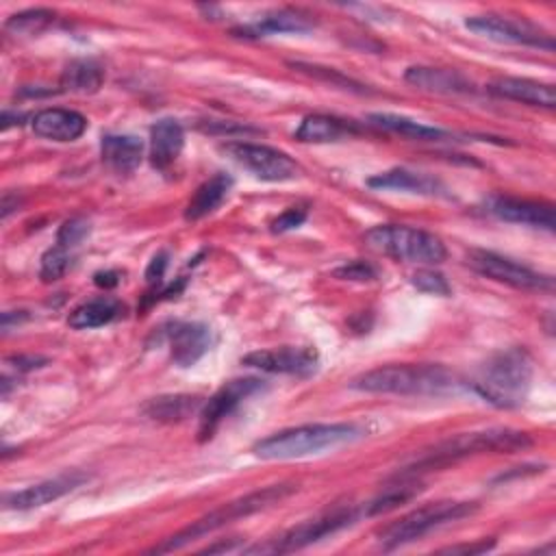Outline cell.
<instances>
[{
    "label": "cell",
    "mask_w": 556,
    "mask_h": 556,
    "mask_svg": "<svg viewBox=\"0 0 556 556\" xmlns=\"http://www.w3.org/2000/svg\"><path fill=\"white\" fill-rule=\"evenodd\" d=\"M367 437V428L354 421L341 424H304L278 430L254 443V456L263 460H291L352 445Z\"/></svg>",
    "instance_id": "obj_1"
},
{
    "label": "cell",
    "mask_w": 556,
    "mask_h": 556,
    "mask_svg": "<svg viewBox=\"0 0 556 556\" xmlns=\"http://www.w3.org/2000/svg\"><path fill=\"white\" fill-rule=\"evenodd\" d=\"M350 389L391 395H447L460 389L458 378L443 365H382L352 378Z\"/></svg>",
    "instance_id": "obj_2"
},
{
    "label": "cell",
    "mask_w": 556,
    "mask_h": 556,
    "mask_svg": "<svg viewBox=\"0 0 556 556\" xmlns=\"http://www.w3.org/2000/svg\"><path fill=\"white\" fill-rule=\"evenodd\" d=\"M469 384L491 406L517 408L530 393L532 358L521 348L497 352L480 365Z\"/></svg>",
    "instance_id": "obj_3"
},
{
    "label": "cell",
    "mask_w": 556,
    "mask_h": 556,
    "mask_svg": "<svg viewBox=\"0 0 556 556\" xmlns=\"http://www.w3.org/2000/svg\"><path fill=\"white\" fill-rule=\"evenodd\" d=\"M532 445V439L513 428H489V430H473L463 432L452 439L441 441L430 452H426L419 460H415L410 467H406L402 473L395 476H415L417 471L445 467L450 463H456L460 458L473 456V454H486V452H519Z\"/></svg>",
    "instance_id": "obj_4"
},
{
    "label": "cell",
    "mask_w": 556,
    "mask_h": 556,
    "mask_svg": "<svg viewBox=\"0 0 556 556\" xmlns=\"http://www.w3.org/2000/svg\"><path fill=\"white\" fill-rule=\"evenodd\" d=\"M298 486L293 482H280V484H269L261 491H252L243 497H237L232 502H226L222 506H217L215 510H211L208 515L195 519L191 526L182 528L180 532L172 534L169 539H165L163 543L154 545L150 552L154 554H165V552H174V549H182L185 545H189L191 541H198L200 536H206L241 517H250L258 510H265L278 502H282L285 497H289Z\"/></svg>",
    "instance_id": "obj_5"
},
{
    "label": "cell",
    "mask_w": 556,
    "mask_h": 556,
    "mask_svg": "<svg viewBox=\"0 0 556 556\" xmlns=\"http://www.w3.org/2000/svg\"><path fill=\"white\" fill-rule=\"evenodd\" d=\"M363 241L369 250L406 263L439 265L447 256L445 243L437 235L402 224L374 226L363 235Z\"/></svg>",
    "instance_id": "obj_6"
},
{
    "label": "cell",
    "mask_w": 556,
    "mask_h": 556,
    "mask_svg": "<svg viewBox=\"0 0 556 556\" xmlns=\"http://www.w3.org/2000/svg\"><path fill=\"white\" fill-rule=\"evenodd\" d=\"M476 510H478L476 502H452V500L419 506V508L410 510L408 515L400 517L397 521L389 523L380 532V543L387 549H395L400 545H406V543H413V541L426 536L428 532H432L445 523L469 517Z\"/></svg>",
    "instance_id": "obj_7"
},
{
    "label": "cell",
    "mask_w": 556,
    "mask_h": 556,
    "mask_svg": "<svg viewBox=\"0 0 556 556\" xmlns=\"http://www.w3.org/2000/svg\"><path fill=\"white\" fill-rule=\"evenodd\" d=\"M361 515H365L363 510L356 508H337L332 513H324L315 519L302 521L298 526H293L291 530L282 532L278 539H269L267 543H258L245 552L250 554H287V552H295L302 549L306 545H313L317 541H321L324 536H330L348 526H352Z\"/></svg>",
    "instance_id": "obj_8"
},
{
    "label": "cell",
    "mask_w": 556,
    "mask_h": 556,
    "mask_svg": "<svg viewBox=\"0 0 556 556\" xmlns=\"http://www.w3.org/2000/svg\"><path fill=\"white\" fill-rule=\"evenodd\" d=\"M467 265L502 285L523 291H554V278L491 250H469Z\"/></svg>",
    "instance_id": "obj_9"
},
{
    "label": "cell",
    "mask_w": 556,
    "mask_h": 556,
    "mask_svg": "<svg viewBox=\"0 0 556 556\" xmlns=\"http://www.w3.org/2000/svg\"><path fill=\"white\" fill-rule=\"evenodd\" d=\"M222 152L228 154L237 165L252 172L261 180L285 182L300 176V165L282 150L263 143L250 141H228L222 146Z\"/></svg>",
    "instance_id": "obj_10"
},
{
    "label": "cell",
    "mask_w": 556,
    "mask_h": 556,
    "mask_svg": "<svg viewBox=\"0 0 556 556\" xmlns=\"http://www.w3.org/2000/svg\"><path fill=\"white\" fill-rule=\"evenodd\" d=\"M465 26L491 41L497 43H513V46H530V48H541L552 52L554 50V39L549 33L543 28L526 22V20H513L495 13H484V15H471L465 20Z\"/></svg>",
    "instance_id": "obj_11"
},
{
    "label": "cell",
    "mask_w": 556,
    "mask_h": 556,
    "mask_svg": "<svg viewBox=\"0 0 556 556\" xmlns=\"http://www.w3.org/2000/svg\"><path fill=\"white\" fill-rule=\"evenodd\" d=\"M263 380L258 378H232L224 382L200 408V424H198V441L204 443L213 439L219 424L237 410L239 404H243L248 397L258 393L263 389Z\"/></svg>",
    "instance_id": "obj_12"
},
{
    "label": "cell",
    "mask_w": 556,
    "mask_h": 556,
    "mask_svg": "<svg viewBox=\"0 0 556 556\" xmlns=\"http://www.w3.org/2000/svg\"><path fill=\"white\" fill-rule=\"evenodd\" d=\"M319 356L315 348H276V350H256L241 358V365L254 367L267 374H291V376H311L317 369Z\"/></svg>",
    "instance_id": "obj_13"
},
{
    "label": "cell",
    "mask_w": 556,
    "mask_h": 556,
    "mask_svg": "<svg viewBox=\"0 0 556 556\" xmlns=\"http://www.w3.org/2000/svg\"><path fill=\"white\" fill-rule=\"evenodd\" d=\"M486 211L510 224H523L532 228L554 230V206L549 202L541 200H526V198H513V195H493L486 200Z\"/></svg>",
    "instance_id": "obj_14"
},
{
    "label": "cell",
    "mask_w": 556,
    "mask_h": 556,
    "mask_svg": "<svg viewBox=\"0 0 556 556\" xmlns=\"http://www.w3.org/2000/svg\"><path fill=\"white\" fill-rule=\"evenodd\" d=\"M87 480L85 473L72 471V473H61L56 478L37 482L33 486H26L22 491H13V493H4L2 495V506L9 510H30V508H39L46 506L63 495H67L70 491H74L76 486H80Z\"/></svg>",
    "instance_id": "obj_15"
},
{
    "label": "cell",
    "mask_w": 556,
    "mask_h": 556,
    "mask_svg": "<svg viewBox=\"0 0 556 556\" xmlns=\"http://www.w3.org/2000/svg\"><path fill=\"white\" fill-rule=\"evenodd\" d=\"M211 348V328L200 321L174 324L169 330V354L178 367L195 365Z\"/></svg>",
    "instance_id": "obj_16"
},
{
    "label": "cell",
    "mask_w": 556,
    "mask_h": 556,
    "mask_svg": "<svg viewBox=\"0 0 556 556\" xmlns=\"http://www.w3.org/2000/svg\"><path fill=\"white\" fill-rule=\"evenodd\" d=\"M493 96L515 100L521 104L530 106H541V109H554L556 106V91L554 85L532 80V78H517V76H502L489 83L486 87Z\"/></svg>",
    "instance_id": "obj_17"
},
{
    "label": "cell",
    "mask_w": 556,
    "mask_h": 556,
    "mask_svg": "<svg viewBox=\"0 0 556 556\" xmlns=\"http://www.w3.org/2000/svg\"><path fill=\"white\" fill-rule=\"evenodd\" d=\"M33 132L50 141H74L87 130V117L72 109H43L30 119Z\"/></svg>",
    "instance_id": "obj_18"
},
{
    "label": "cell",
    "mask_w": 556,
    "mask_h": 556,
    "mask_svg": "<svg viewBox=\"0 0 556 556\" xmlns=\"http://www.w3.org/2000/svg\"><path fill=\"white\" fill-rule=\"evenodd\" d=\"M367 187L371 189H391V191H406L417 195H441L447 198V187L437 180L434 176H428L424 172H413L406 167L387 169L382 174H376L367 178Z\"/></svg>",
    "instance_id": "obj_19"
},
{
    "label": "cell",
    "mask_w": 556,
    "mask_h": 556,
    "mask_svg": "<svg viewBox=\"0 0 556 556\" xmlns=\"http://www.w3.org/2000/svg\"><path fill=\"white\" fill-rule=\"evenodd\" d=\"M404 80L417 89L430 91V93H473V83L463 76L456 70H443V67H426V65H413L404 72Z\"/></svg>",
    "instance_id": "obj_20"
},
{
    "label": "cell",
    "mask_w": 556,
    "mask_h": 556,
    "mask_svg": "<svg viewBox=\"0 0 556 556\" xmlns=\"http://www.w3.org/2000/svg\"><path fill=\"white\" fill-rule=\"evenodd\" d=\"M185 146L182 124L174 117H163L150 128V163L156 169H167L176 163Z\"/></svg>",
    "instance_id": "obj_21"
},
{
    "label": "cell",
    "mask_w": 556,
    "mask_h": 556,
    "mask_svg": "<svg viewBox=\"0 0 556 556\" xmlns=\"http://www.w3.org/2000/svg\"><path fill=\"white\" fill-rule=\"evenodd\" d=\"M100 154L109 169L115 174H130L139 167L143 156V141L135 135H104Z\"/></svg>",
    "instance_id": "obj_22"
},
{
    "label": "cell",
    "mask_w": 556,
    "mask_h": 556,
    "mask_svg": "<svg viewBox=\"0 0 556 556\" xmlns=\"http://www.w3.org/2000/svg\"><path fill=\"white\" fill-rule=\"evenodd\" d=\"M369 124L415 141H454L456 139V135L450 130H443L404 115H395V113H371Z\"/></svg>",
    "instance_id": "obj_23"
},
{
    "label": "cell",
    "mask_w": 556,
    "mask_h": 556,
    "mask_svg": "<svg viewBox=\"0 0 556 556\" xmlns=\"http://www.w3.org/2000/svg\"><path fill=\"white\" fill-rule=\"evenodd\" d=\"M313 28V22L302 11L293 9H278L267 15H263L258 22L250 26H241L235 33L239 37H267L278 33H306Z\"/></svg>",
    "instance_id": "obj_24"
},
{
    "label": "cell",
    "mask_w": 556,
    "mask_h": 556,
    "mask_svg": "<svg viewBox=\"0 0 556 556\" xmlns=\"http://www.w3.org/2000/svg\"><path fill=\"white\" fill-rule=\"evenodd\" d=\"M358 128L354 122H345L332 115H308L300 122L295 130V139L304 143H328V141H339L343 137L356 135Z\"/></svg>",
    "instance_id": "obj_25"
},
{
    "label": "cell",
    "mask_w": 556,
    "mask_h": 556,
    "mask_svg": "<svg viewBox=\"0 0 556 556\" xmlns=\"http://www.w3.org/2000/svg\"><path fill=\"white\" fill-rule=\"evenodd\" d=\"M230 187H232V178L228 174H215L208 180H204L195 189L191 200L187 202L185 219L187 222H198V219L211 215L226 200Z\"/></svg>",
    "instance_id": "obj_26"
},
{
    "label": "cell",
    "mask_w": 556,
    "mask_h": 556,
    "mask_svg": "<svg viewBox=\"0 0 556 556\" xmlns=\"http://www.w3.org/2000/svg\"><path fill=\"white\" fill-rule=\"evenodd\" d=\"M122 311H124V306L115 298H96V300H89V302L76 306L70 313L67 324L74 330L100 328V326H106L113 319H117L122 315Z\"/></svg>",
    "instance_id": "obj_27"
},
{
    "label": "cell",
    "mask_w": 556,
    "mask_h": 556,
    "mask_svg": "<svg viewBox=\"0 0 556 556\" xmlns=\"http://www.w3.org/2000/svg\"><path fill=\"white\" fill-rule=\"evenodd\" d=\"M104 83V72L93 59H74L61 74V89L72 93H96Z\"/></svg>",
    "instance_id": "obj_28"
},
{
    "label": "cell",
    "mask_w": 556,
    "mask_h": 556,
    "mask_svg": "<svg viewBox=\"0 0 556 556\" xmlns=\"http://www.w3.org/2000/svg\"><path fill=\"white\" fill-rule=\"evenodd\" d=\"M198 408H200V400L195 395H161L150 400L143 406V413L154 421L176 424L193 415Z\"/></svg>",
    "instance_id": "obj_29"
},
{
    "label": "cell",
    "mask_w": 556,
    "mask_h": 556,
    "mask_svg": "<svg viewBox=\"0 0 556 556\" xmlns=\"http://www.w3.org/2000/svg\"><path fill=\"white\" fill-rule=\"evenodd\" d=\"M397 478V482L395 484H391V486H387L380 495H376L371 502H367L365 504V508H363V513L365 515H382V513H389V510H393V508H397L400 504H404V502H408L410 497H415L419 491H421V486L419 484H415V482H406V478H402V476H395Z\"/></svg>",
    "instance_id": "obj_30"
},
{
    "label": "cell",
    "mask_w": 556,
    "mask_h": 556,
    "mask_svg": "<svg viewBox=\"0 0 556 556\" xmlns=\"http://www.w3.org/2000/svg\"><path fill=\"white\" fill-rule=\"evenodd\" d=\"M52 20H54V11L50 9H28L11 15L7 20V28L15 35H37L43 28H48Z\"/></svg>",
    "instance_id": "obj_31"
},
{
    "label": "cell",
    "mask_w": 556,
    "mask_h": 556,
    "mask_svg": "<svg viewBox=\"0 0 556 556\" xmlns=\"http://www.w3.org/2000/svg\"><path fill=\"white\" fill-rule=\"evenodd\" d=\"M67 267H70V250L56 243L43 252L41 265H39V278L43 282H54L67 271Z\"/></svg>",
    "instance_id": "obj_32"
},
{
    "label": "cell",
    "mask_w": 556,
    "mask_h": 556,
    "mask_svg": "<svg viewBox=\"0 0 556 556\" xmlns=\"http://www.w3.org/2000/svg\"><path fill=\"white\" fill-rule=\"evenodd\" d=\"M291 67H295V70H300V72H304V74H308V76H315V78H319V80H328V83H332V85H339V87H343V89H352V91H365L363 89V85H358V83H354L352 78H345V76H341L337 70H332V67H319V65H311V63H291Z\"/></svg>",
    "instance_id": "obj_33"
},
{
    "label": "cell",
    "mask_w": 556,
    "mask_h": 556,
    "mask_svg": "<svg viewBox=\"0 0 556 556\" xmlns=\"http://www.w3.org/2000/svg\"><path fill=\"white\" fill-rule=\"evenodd\" d=\"M410 282L413 287H417L419 291L424 293H432V295H450L452 287L450 282L445 280L443 274L434 271V269H419L410 276Z\"/></svg>",
    "instance_id": "obj_34"
},
{
    "label": "cell",
    "mask_w": 556,
    "mask_h": 556,
    "mask_svg": "<svg viewBox=\"0 0 556 556\" xmlns=\"http://www.w3.org/2000/svg\"><path fill=\"white\" fill-rule=\"evenodd\" d=\"M89 230H91V226H89V222H87L85 217H72V219H67V222L59 228V232H56V243L63 245V248H67V250H72V248H76L83 239H87Z\"/></svg>",
    "instance_id": "obj_35"
},
{
    "label": "cell",
    "mask_w": 556,
    "mask_h": 556,
    "mask_svg": "<svg viewBox=\"0 0 556 556\" xmlns=\"http://www.w3.org/2000/svg\"><path fill=\"white\" fill-rule=\"evenodd\" d=\"M332 274L341 280H356V282H367V280H374L378 276L376 267L365 263V261H352L348 265L337 267Z\"/></svg>",
    "instance_id": "obj_36"
},
{
    "label": "cell",
    "mask_w": 556,
    "mask_h": 556,
    "mask_svg": "<svg viewBox=\"0 0 556 556\" xmlns=\"http://www.w3.org/2000/svg\"><path fill=\"white\" fill-rule=\"evenodd\" d=\"M304 219H306V208H302V206H291V208H287L282 215H278V217L274 219L271 230H274V232H285V230L298 228Z\"/></svg>",
    "instance_id": "obj_37"
},
{
    "label": "cell",
    "mask_w": 556,
    "mask_h": 556,
    "mask_svg": "<svg viewBox=\"0 0 556 556\" xmlns=\"http://www.w3.org/2000/svg\"><path fill=\"white\" fill-rule=\"evenodd\" d=\"M165 267H167V252H159L154 254V258L150 261L148 269H146V280L148 282H161L163 274H165Z\"/></svg>",
    "instance_id": "obj_38"
},
{
    "label": "cell",
    "mask_w": 556,
    "mask_h": 556,
    "mask_svg": "<svg viewBox=\"0 0 556 556\" xmlns=\"http://www.w3.org/2000/svg\"><path fill=\"white\" fill-rule=\"evenodd\" d=\"M93 282L102 289H113L119 285V274L113 271V269H106V271H96L93 274Z\"/></svg>",
    "instance_id": "obj_39"
},
{
    "label": "cell",
    "mask_w": 556,
    "mask_h": 556,
    "mask_svg": "<svg viewBox=\"0 0 556 556\" xmlns=\"http://www.w3.org/2000/svg\"><path fill=\"white\" fill-rule=\"evenodd\" d=\"M493 545V541H482L480 545H458V547H447V549H443V552H452V554H456V552H469V554H473V552H486L489 547Z\"/></svg>",
    "instance_id": "obj_40"
}]
</instances>
